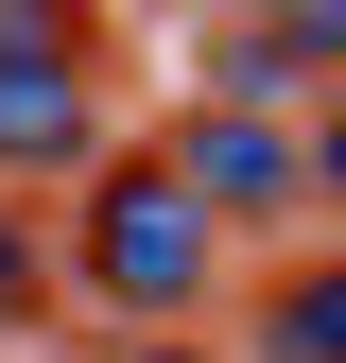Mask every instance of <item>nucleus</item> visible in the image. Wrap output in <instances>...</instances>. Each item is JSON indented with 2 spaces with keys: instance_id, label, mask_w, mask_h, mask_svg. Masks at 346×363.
<instances>
[{
  "instance_id": "f03ea898",
  "label": "nucleus",
  "mask_w": 346,
  "mask_h": 363,
  "mask_svg": "<svg viewBox=\"0 0 346 363\" xmlns=\"http://www.w3.org/2000/svg\"><path fill=\"white\" fill-rule=\"evenodd\" d=\"M104 52H86V18H0V173H104Z\"/></svg>"
},
{
  "instance_id": "f257e3e1",
  "label": "nucleus",
  "mask_w": 346,
  "mask_h": 363,
  "mask_svg": "<svg viewBox=\"0 0 346 363\" xmlns=\"http://www.w3.org/2000/svg\"><path fill=\"white\" fill-rule=\"evenodd\" d=\"M69 277H86L121 329L156 346L173 311H208V277H225V225L173 191V173H156V139H139V156H104V173H86V208H69Z\"/></svg>"
},
{
  "instance_id": "6e6552de",
  "label": "nucleus",
  "mask_w": 346,
  "mask_h": 363,
  "mask_svg": "<svg viewBox=\"0 0 346 363\" xmlns=\"http://www.w3.org/2000/svg\"><path fill=\"white\" fill-rule=\"evenodd\" d=\"M139 363H225V346H191V329H156V346H139Z\"/></svg>"
},
{
  "instance_id": "20e7f679",
  "label": "nucleus",
  "mask_w": 346,
  "mask_h": 363,
  "mask_svg": "<svg viewBox=\"0 0 346 363\" xmlns=\"http://www.w3.org/2000/svg\"><path fill=\"white\" fill-rule=\"evenodd\" d=\"M312 86H346V0H312V18H208V52H191V104L294 121Z\"/></svg>"
},
{
  "instance_id": "423d86ee",
  "label": "nucleus",
  "mask_w": 346,
  "mask_h": 363,
  "mask_svg": "<svg viewBox=\"0 0 346 363\" xmlns=\"http://www.w3.org/2000/svg\"><path fill=\"white\" fill-rule=\"evenodd\" d=\"M0 311H35V242H18V208H0Z\"/></svg>"
},
{
  "instance_id": "0eeeda50",
  "label": "nucleus",
  "mask_w": 346,
  "mask_h": 363,
  "mask_svg": "<svg viewBox=\"0 0 346 363\" xmlns=\"http://www.w3.org/2000/svg\"><path fill=\"white\" fill-rule=\"evenodd\" d=\"M312 191H329V208H346V104H329V121H312Z\"/></svg>"
},
{
  "instance_id": "39448f33",
  "label": "nucleus",
  "mask_w": 346,
  "mask_h": 363,
  "mask_svg": "<svg viewBox=\"0 0 346 363\" xmlns=\"http://www.w3.org/2000/svg\"><path fill=\"white\" fill-rule=\"evenodd\" d=\"M242 363H346V259H294V277L260 294V329H242Z\"/></svg>"
},
{
  "instance_id": "7ed1b4c3",
  "label": "nucleus",
  "mask_w": 346,
  "mask_h": 363,
  "mask_svg": "<svg viewBox=\"0 0 346 363\" xmlns=\"http://www.w3.org/2000/svg\"><path fill=\"white\" fill-rule=\"evenodd\" d=\"M156 173H173L208 225H277V208H312V121H260V104H173Z\"/></svg>"
}]
</instances>
